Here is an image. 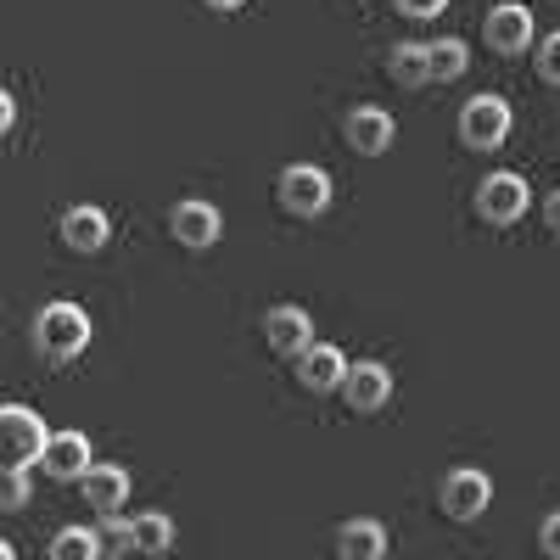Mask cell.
Masks as SVG:
<instances>
[{
    "mask_svg": "<svg viewBox=\"0 0 560 560\" xmlns=\"http://www.w3.org/2000/svg\"><path fill=\"white\" fill-rule=\"evenodd\" d=\"M34 348L51 359V364H68L90 348V314L79 303H45L34 314Z\"/></svg>",
    "mask_w": 560,
    "mask_h": 560,
    "instance_id": "1",
    "label": "cell"
},
{
    "mask_svg": "<svg viewBox=\"0 0 560 560\" xmlns=\"http://www.w3.org/2000/svg\"><path fill=\"white\" fill-rule=\"evenodd\" d=\"M275 197L292 219H319L325 208H331V174L314 168V163H292V168H280Z\"/></svg>",
    "mask_w": 560,
    "mask_h": 560,
    "instance_id": "2",
    "label": "cell"
},
{
    "mask_svg": "<svg viewBox=\"0 0 560 560\" xmlns=\"http://www.w3.org/2000/svg\"><path fill=\"white\" fill-rule=\"evenodd\" d=\"M0 443H7V465H39L45 459V443H51V432H45V420L28 409V404H7L0 409Z\"/></svg>",
    "mask_w": 560,
    "mask_h": 560,
    "instance_id": "3",
    "label": "cell"
},
{
    "mask_svg": "<svg viewBox=\"0 0 560 560\" xmlns=\"http://www.w3.org/2000/svg\"><path fill=\"white\" fill-rule=\"evenodd\" d=\"M504 135H510V102H499V96H471V102L459 107V140H465L471 152H499Z\"/></svg>",
    "mask_w": 560,
    "mask_h": 560,
    "instance_id": "4",
    "label": "cell"
},
{
    "mask_svg": "<svg viewBox=\"0 0 560 560\" xmlns=\"http://www.w3.org/2000/svg\"><path fill=\"white\" fill-rule=\"evenodd\" d=\"M527 202H533V191H527V179L522 174H510V168H499V174H488L482 185H477V213L488 219V224H516L522 213H527Z\"/></svg>",
    "mask_w": 560,
    "mask_h": 560,
    "instance_id": "5",
    "label": "cell"
},
{
    "mask_svg": "<svg viewBox=\"0 0 560 560\" xmlns=\"http://www.w3.org/2000/svg\"><path fill=\"white\" fill-rule=\"evenodd\" d=\"M488 504H493V482H488V471H471V465H459V471L443 477V516H448V522H477Z\"/></svg>",
    "mask_w": 560,
    "mask_h": 560,
    "instance_id": "6",
    "label": "cell"
},
{
    "mask_svg": "<svg viewBox=\"0 0 560 560\" xmlns=\"http://www.w3.org/2000/svg\"><path fill=\"white\" fill-rule=\"evenodd\" d=\"M264 342H269L280 359H303V353L314 348V319H308V308L275 303V308L264 314Z\"/></svg>",
    "mask_w": 560,
    "mask_h": 560,
    "instance_id": "7",
    "label": "cell"
},
{
    "mask_svg": "<svg viewBox=\"0 0 560 560\" xmlns=\"http://www.w3.org/2000/svg\"><path fill=\"white\" fill-rule=\"evenodd\" d=\"M342 398L353 415H376L393 404V370L376 364V359H364V364H348V382H342Z\"/></svg>",
    "mask_w": 560,
    "mask_h": 560,
    "instance_id": "8",
    "label": "cell"
},
{
    "mask_svg": "<svg viewBox=\"0 0 560 560\" xmlns=\"http://www.w3.org/2000/svg\"><path fill=\"white\" fill-rule=\"evenodd\" d=\"M482 39L493 45L499 57H522L527 45H533V12L522 7V0H504V7H493V12H488Z\"/></svg>",
    "mask_w": 560,
    "mask_h": 560,
    "instance_id": "9",
    "label": "cell"
},
{
    "mask_svg": "<svg viewBox=\"0 0 560 560\" xmlns=\"http://www.w3.org/2000/svg\"><path fill=\"white\" fill-rule=\"evenodd\" d=\"M168 236H174L179 247L202 253V247H213V242L224 236V213H219L213 202H179V208L168 213Z\"/></svg>",
    "mask_w": 560,
    "mask_h": 560,
    "instance_id": "10",
    "label": "cell"
},
{
    "mask_svg": "<svg viewBox=\"0 0 560 560\" xmlns=\"http://www.w3.org/2000/svg\"><path fill=\"white\" fill-rule=\"evenodd\" d=\"M39 471L51 482H84V471H90V438L84 432H51Z\"/></svg>",
    "mask_w": 560,
    "mask_h": 560,
    "instance_id": "11",
    "label": "cell"
},
{
    "mask_svg": "<svg viewBox=\"0 0 560 560\" xmlns=\"http://www.w3.org/2000/svg\"><path fill=\"white\" fill-rule=\"evenodd\" d=\"M342 135H348V147L359 152V158H382V152H393V113H382V107H353L348 113V124H342Z\"/></svg>",
    "mask_w": 560,
    "mask_h": 560,
    "instance_id": "12",
    "label": "cell"
},
{
    "mask_svg": "<svg viewBox=\"0 0 560 560\" xmlns=\"http://www.w3.org/2000/svg\"><path fill=\"white\" fill-rule=\"evenodd\" d=\"M298 382H303V393H342V382H348V359H342V348L314 342V348L298 359Z\"/></svg>",
    "mask_w": 560,
    "mask_h": 560,
    "instance_id": "13",
    "label": "cell"
},
{
    "mask_svg": "<svg viewBox=\"0 0 560 560\" xmlns=\"http://www.w3.org/2000/svg\"><path fill=\"white\" fill-rule=\"evenodd\" d=\"M79 488H84V504L96 510V516H118L129 504V471L124 465H90Z\"/></svg>",
    "mask_w": 560,
    "mask_h": 560,
    "instance_id": "14",
    "label": "cell"
},
{
    "mask_svg": "<svg viewBox=\"0 0 560 560\" xmlns=\"http://www.w3.org/2000/svg\"><path fill=\"white\" fill-rule=\"evenodd\" d=\"M57 230H62V242H68L73 253H102L107 236H113V224H107L102 208H68Z\"/></svg>",
    "mask_w": 560,
    "mask_h": 560,
    "instance_id": "15",
    "label": "cell"
},
{
    "mask_svg": "<svg viewBox=\"0 0 560 560\" xmlns=\"http://www.w3.org/2000/svg\"><path fill=\"white\" fill-rule=\"evenodd\" d=\"M337 555L342 560H387V527L382 522H342L337 527Z\"/></svg>",
    "mask_w": 560,
    "mask_h": 560,
    "instance_id": "16",
    "label": "cell"
},
{
    "mask_svg": "<svg viewBox=\"0 0 560 560\" xmlns=\"http://www.w3.org/2000/svg\"><path fill=\"white\" fill-rule=\"evenodd\" d=\"M387 73L404 84V90H420V84H432V45H420V39H404L387 51Z\"/></svg>",
    "mask_w": 560,
    "mask_h": 560,
    "instance_id": "17",
    "label": "cell"
},
{
    "mask_svg": "<svg viewBox=\"0 0 560 560\" xmlns=\"http://www.w3.org/2000/svg\"><path fill=\"white\" fill-rule=\"evenodd\" d=\"M102 555V533H90V527H62L51 538V560H96Z\"/></svg>",
    "mask_w": 560,
    "mask_h": 560,
    "instance_id": "18",
    "label": "cell"
},
{
    "mask_svg": "<svg viewBox=\"0 0 560 560\" xmlns=\"http://www.w3.org/2000/svg\"><path fill=\"white\" fill-rule=\"evenodd\" d=\"M465 68H471L465 39H438V45H432V79H438V84H454Z\"/></svg>",
    "mask_w": 560,
    "mask_h": 560,
    "instance_id": "19",
    "label": "cell"
},
{
    "mask_svg": "<svg viewBox=\"0 0 560 560\" xmlns=\"http://www.w3.org/2000/svg\"><path fill=\"white\" fill-rule=\"evenodd\" d=\"M135 544H140V555H168L174 549V522L168 516H135Z\"/></svg>",
    "mask_w": 560,
    "mask_h": 560,
    "instance_id": "20",
    "label": "cell"
},
{
    "mask_svg": "<svg viewBox=\"0 0 560 560\" xmlns=\"http://www.w3.org/2000/svg\"><path fill=\"white\" fill-rule=\"evenodd\" d=\"M102 555H129V549H140L135 544V522H124V516H102Z\"/></svg>",
    "mask_w": 560,
    "mask_h": 560,
    "instance_id": "21",
    "label": "cell"
},
{
    "mask_svg": "<svg viewBox=\"0 0 560 560\" xmlns=\"http://www.w3.org/2000/svg\"><path fill=\"white\" fill-rule=\"evenodd\" d=\"M0 499H7V510H23V504L34 499V488H28V471H23V465H7V477H0Z\"/></svg>",
    "mask_w": 560,
    "mask_h": 560,
    "instance_id": "22",
    "label": "cell"
},
{
    "mask_svg": "<svg viewBox=\"0 0 560 560\" xmlns=\"http://www.w3.org/2000/svg\"><path fill=\"white\" fill-rule=\"evenodd\" d=\"M533 62H538V79L544 84H560V34H544L538 39V57Z\"/></svg>",
    "mask_w": 560,
    "mask_h": 560,
    "instance_id": "23",
    "label": "cell"
},
{
    "mask_svg": "<svg viewBox=\"0 0 560 560\" xmlns=\"http://www.w3.org/2000/svg\"><path fill=\"white\" fill-rule=\"evenodd\" d=\"M538 549H544L549 560H560V510H555V516H544V527H538Z\"/></svg>",
    "mask_w": 560,
    "mask_h": 560,
    "instance_id": "24",
    "label": "cell"
},
{
    "mask_svg": "<svg viewBox=\"0 0 560 560\" xmlns=\"http://www.w3.org/2000/svg\"><path fill=\"white\" fill-rule=\"evenodd\" d=\"M443 7H448V0H398V12H404V18H438Z\"/></svg>",
    "mask_w": 560,
    "mask_h": 560,
    "instance_id": "25",
    "label": "cell"
},
{
    "mask_svg": "<svg viewBox=\"0 0 560 560\" xmlns=\"http://www.w3.org/2000/svg\"><path fill=\"white\" fill-rule=\"evenodd\" d=\"M544 224L560 236V191H549V197H544Z\"/></svg>",
    "mask_w": 560,
    "mask_h": 560,
    "instance_id": "26",
    "label": "cell"
},
{
    "mask_svg": "<svg viewBox=\"0 0 560 560\" xmlns=\"http://www.w3.org/2000/svg\"><path fill=\"white\" fill-rule=\"evenodd\" d=\"M12 124H18V102H12V96H0V129L12 135Z\"/></svg>",
    "mask_w": 560,
    "mask_h": 560,
    "instance_id": "27",
    "label": "cell"
},
{
    "mask_svg": "<svg viewBox=\"0 0 560 560\" xmlns=\"http://www.w3.org/2000/svg\"><path fill=\"white\" fill-rule=\"evenodd\" d=\"M208 7H219V12H236V7H247V0H208Z\"/></svg>",
    "mask_w": 560,
    "mask_h": 560,
    "instance_id": "28",
    "label": "cell"
},
{
    "mask_svg": "<svg viewBox=\"0 0 560 560\" xmlns=\"http://www.w3.org/2000/svg\"><path fill=\"white\" fill-rule=\"evenodd\" d=\"M0 560H18V549H12V544H0Z\"/></svg>",
    "mask_w": 560,
    "mask_h": 560,
    "instance_id": "29",
    "label": "cell"
}]
</instances>
